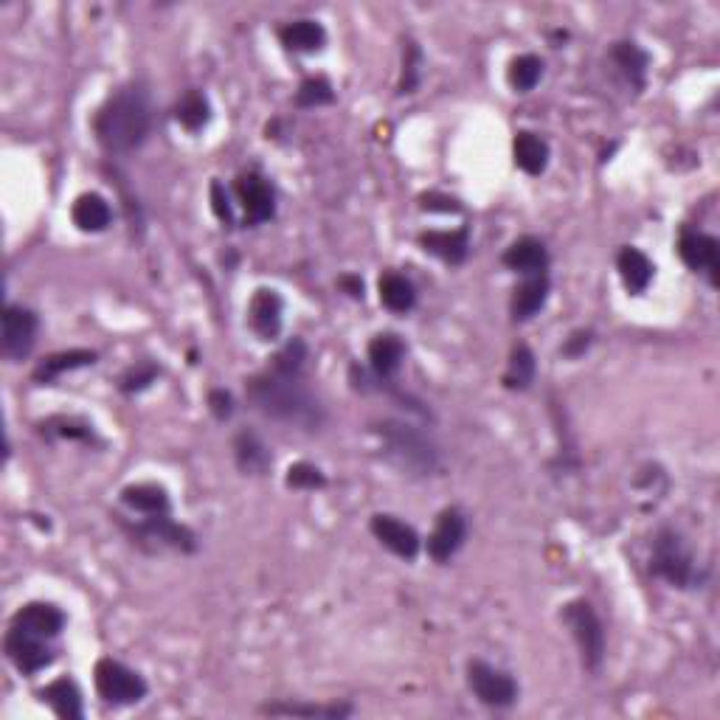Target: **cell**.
Returning a JSON list of instances; mask_svg holds the SVG:
<instances>
[{"instance_id": "f35d334b", "label": "cell", "mask_w": 720, "mask_h": 720, "mask_svg": "<svg viewBox=\"0 0 720 720\" xmlns=\"http://www.w3.org/2000/svg\"><path fill=\"white\" fill-rule=\"evenodd\" d=\"M43 431L62 439H93V428L88 422L74 420V417H57V420H48L43 425Z\"/></svg>"}, {"instance_id": "f6af8a7d", "label": "cell", "mask_w": 720, "mask_h": 720, "mask_svg": "<svg viewBox=\"0 0 720 720\" xmlns=\"http://www.w3.org/2000/svg\"><path fill=\"white\" fill-rule=\"evenodd\" d=\"M338 285L344 287L352 299H363V282H360L358 276H341V282H338Z\"/></svg>"}, {"instance_id": "ffe728a7", "label": "cell", "mask_w": 720, "mask_h": 720, "mask_svg": "<svg viewBox=\"0 0 720 720\" xmlns=\"http://www.w3.org/2000/svg\"><path fill=\"white\" fill-rule=\"evenodd\" d=\"M405 360V344L394 332H383L369 344V366L380 380H389L400 372Z\"/></svg>"}, {"instance_id": "d6986e66", "label": "cell", "mask_w": 720, "mask_h": 720, "mask_svg": "<svg viewBox=\"0 0 720 720\" xmlns=\"http://www.w3.org/2000/svg\"><path fill=\"white\" fill-rule=\"evenodd\" d=\"M504 265L510 270H518V273L535 276V273H543L549 268V251L538 237H521L504 251Z\"/></svg>"}, {"instance_id": "30bf717a", "label": "cell", "mask_w": 720, "mask_h": 720, "mask_svg": "<svg viewBox=\"0 0 720 720\" xmlns=\"http://www.w3.org/2000/svg\"><path fill=\"white\" fill-rule=\"evenodd\" d=\"M3 647H6V656H9V661H12V664H15L17 670H20L23 675L40 673V670H45V667L54 661V650L45 645V639L34 636V633H29V630L15 628V625H12L9 633H6V642H3Z\"/></svg>"}, {"instance_id": "d6a6232c", "label": "cell", "mask_w": 720, "mask_h": 720, "mask_svg": "<svg viewBox=\"0 0 720 720\" xmlns=\"http://www.w3.org/2000/svg\"><path fill=\"white\" fill-rule=\"evenodd\" d=\"M175 119H178L189 133L203 130L211 119V105L209 99H206V93H200V90L183 93V99L175 105Z\"/></svg>"}, {"instance_id": "b9f144b4", "label": "cell", "mask_w": 720, "mask_h": 720, "mask_svg": "<svg viewBox=\"0 0 720 720\" xmlns=\"http://www.w3.org/2000/svg\"><path fill=\"white\" fill-rule=\"evenodd\" d=\"M420 206H422V211H442V214H456V211H462V206H459V200H456V197L439 195V192L422 195Z\"/></svg>"}, {"instance_id": "277c9868", "label": "cell", "mask_w": 720, "mask_h": 720, "mask_svg": "<svg viewBox=\"0 0 720 720\" xmlns=\"http://www.w3.org/2000/svg\"><path fill=\"white\" fill-rule=\"evenodd\" d=\"M650 571L667 580L673 588H692L698 583V566L687 540L675 529H661L653 540V555H650Z\"/></svg>"}, {"instance_id": "ac0fdd59", "label": "cell", "mask_w": 720, "mask_h": 720, "mask_svg": "<svg viewBox=\"0 0 720 720\" xmlns=\"http://www.w3.org/2000/svg\"><path fill=\"white\" fill-rule=\"evenodd\" d=\"M40 701L54 709V715L62 720H82L85 706H82V692L71 678H57L48 687L40 690Z\"/></svg>"}, {"instance_id": "44dd1931", "label": "cell", "mask_w": 720, "mask_h": 720, "mask_svg": "<svg viewBox=\"0 0 720 720\" xmlns=\"http://www.w3.org/2000/svg\"><path fill=\"white\" fill-rule=\"evenodd\" d=\"M546 299H549V279H546V273L529 276L524 285H518L515 293H512V318L515 321H529L532 315H538L543 310Z\"/></svg>"}, {"instance_id": "ba28073f", "label": "cell", "mask_w": 720, "mask_h": 720, "mask_svg": "<svg viewBox=\"0 0 720 720\" xmlns=\"http://www.w3.org/2000/svg\"><path fill=\"white\" fill-rule=\"evenodd\" d=\"M40 330V318L29 307L20 304H6L3 310V332H0V346L9 360H23L34 349Z\"/></svg>"}, {"instance_id": "cb8c5ba5", "label": "cell", "mask_w": 720, "mask_h": 720, "mask_svg": "<svg viewBox=\"0 0 720 720\" xmlns=\"http://www.w3.org/2000/svg\"><path fill=\"white\" fill-rule=\"evenodd\" d=\"M512 155L515 164L524 169L526 175H543L549 166V144L535 133H518L515 144H512Z\"/></svg>"}, {"instance_id": "2e32d148", "label": "cell", "mask_w": 720, "mask_h": 720, "mask_svg": "<svg viewBox=\"0 0 720 720\" xmlns=\"http://www.w3.org/2000/svg\"><path fill=\"white\" fill-rule=\"evenodd\" d=\"M12 625L29 630V633L40 636V639H54L65 628V614L51 602H29V605H23L17 611Z\"/></svg>"}, {"instance_id": "6da1fadb", "label": "cell", "mask_w": 720, "mask_h": 720, "mask_svg": "<svg viewBox=\"0 0 720 720\" xmlns=\"http://www.w3.org/2000/svg\"><path fill=\"white\" fill-rule=\"evenodd\" d=\"M152 130V102L150 90L141 82H130L107 99L96 113L93 133L99 138L102 150L110 155L135 152Z\"/></svg>"}, {"instance_id": "836d02e7", "label": "cell", "mask_w": 720, "mask_h": 720, "mask_svg": "<svg viewBox=\"0 0 720 720\" xmlns=\"http://www.w3.org/2000/svg\"><path fill=\"white\" fill-rule=\"evenodd\" d=\"M510 85L518 93H529L540 82L543 76V60L535 54H521L510 62Z\"/></svg>"}, {"instance_id": "60d3db41", "label": "cell", "mask_w": 720, "mask_h": 720, "mask_svg": "<svg viewBox=\"0 0 720 720\" xmlns=\"http://www.w3.org/2000/svg\"><path fill=\"white\" fill-rule=\"evenodd\" d=\"M211 209L217 214V220H223L225 225L234 223V211H231V203H228V192L220 180L211 183Z\"/></svg>"}, {"instance_id": "7a4b0ae2", "label": "cell", "mask_w": 720, "mask_h": 720, "mask_svg": "<svg viewBox=\"0 0 720 720\" xmlns=\"http://www.w3.org/2000/svg\"><path fill=\"white\" fill-rule=\"evenodd\" d=\"M248 400L265 417L296 425L304 431H318L324 425V405L307 389L304 377L293 372H279L270 366L268 372L256 375L248 383Z\"/></svg>"}, {"instance_id": "3957f363", "label": "cell", "mask_w": 720, "mask_h": 720, "mask_svg": "<svg viewBox=\"0 0 720 720\" xmlns=\"http://www.w3.org/2000/svg\"><path fill=\"white\" fill-rule=\"evenodd\" d=\"M383 453L391 465L400 467L408 476H431L439 467V450L434 439L422 428L403 420H386L375 428Z\"/></svg>"}, {"instance_id": "4316f807", "label": "cell", "mask_w": 720, "mask_h": 720, "mask_svg": "<svg viewBox=\"0 0 720 720\" xmlns=\"http://www.w3.org/2000/svg\"><path fill=\"white\" fill-rule=\"evenodd\" d=\"M121 501L135 512H144V515H166L169 512V495L164 487L158 484H130L121 490Z\"/></svg>"}, {"instance_id": "7c38bea8", "label": "cell", "mask_w": 720, "mask_h": 720, "mask_svg": "<svg viewBox=\"0 0 720 720\" xmlns=\"http://www.w3.org/2000/svg\"><path fill=\"white\" fill-rule=\"evenodd\" d=\"M467 540V518L459 510H445L428 538V555L436 563H448Z\"/></svg>"}, {"instance_id": "83f0119b", "label": "cell", "mask_w": 720, "mask_h": 720, "mask_svg": "<svg viewBox=\"0 0 720 720\" xmlns=\"http://www.w3.org/2000/svg\"><path fill=\"white\" fill-rule=\"evenodd\" d=\"M262 715H273V718H324L338 720L352 715L349 704H265Z\"/></svg>"}, {"instance_id": "8992f818", "label": "cell", "mask_w": 720, "mask_h": 720, "mask_svg": "<svg viewBox=\"0 0 720 720\" xmlns=\"http://www.w3.org/2000/svg\"><path fill=\"white\" fill-rule=\"evenodd\" d=\"M96 692L113 706L138 704L147 695V681L116 659H99L93 670Z\"/></svg>"}, {"instance_id": "5bb4252c", "label": "cell", "mask_w": 720, "mask_h": 720, "mask_svg": "<svg viewBox=\"0 0 720 720\" xmlns=\"http://www.w3.org/2000/svg\"><path fill=\"white\" fill-rule=\"evenodd\" d=\"M372 535H375L389 552L403 560H414L420 555V535L414 526H408L394 515H375L372 518Z\"/></svg>"}, {"instance_id": "4fadbf2b", "label": "cell", "mask_w": 720, "mask_h": 720, "mask_svg": "<svg viewBox=\"0 0 720 720\" xmlns=\"http://www.w3.org/2000/svg\"><path fill=\"white\" fill-rule=\"evenodd\" d=\"M135 535L141 540H150L155 546H169V549H178V552H186V555L197 549L195 532L186 529L183 524H175L169 518V512L166 515H150L144 524L135 526Z\"/></svg>"}, {"instance_id": "e575fe53", "label": "cell", "mask_w": 720, "mask_h": 720, "mask_svg": "<svg viewBox=\"0 0 720 720\" xmlns=\"http://www.w3.org/2000/svg\"><path fill=\"white\" fill-rule=\"evenodd\" d=\"M335 102V90L324 79V76H315V79H304L301 82L299 93H296V105L299 107H324Z\"/></svg>"}, {"instance_id": "603a6c76", "label": "cell", "mask_w": 720, "mask_h": 720, "mask_svg": "<svg viewBox=\"0 0 720 720\" xmlns=\"http://www.w3.org/2000/svg\"><path fill=\"white\" fill-rule=\"evenodd\" d=\"M616 268L630 293H645L653 282V262L639 248H622L616 256Z\"/></svg>"}, {"instance_id": "8fae6325", "label": "cell", "mask_w": 720, "mask_h": 720, "mask_svg": "<svg viewBox=\"0 0 720 720\" xmlns=\"http://www.w3.org/2000/svg\"><path fill=\"white\" fill-rule=\"evenodd\" d=\"M237 197H240L242 209H245V223H268L270 217L276 214V195H273L268 180L256 175V172L237 178Z\"/></svg>"}, {"instance_id": "e0dca14e", "label": "cell", "mask_w": 720, "mask_h": 720, "mask_svg": "<svg viewBox=\"0 0 720 720\" xmlns=\"http://www.w3.org/2000/svg\"><path fill=\"white\" fill-rule=\"evenodd\" d=\"M425 254L436 256L448 265H462L470 254V228L462 225L459 231H425L420 234Z\"/></svg>"}, {"instance_id": "5b68a950", "label": "cell", "mask_w": 720, "mask_h": 720, "mask_svg": "<svg viewBox=\"0 0 720 720\" xmlns=\"http://www.w3.org/2000/svg\"><path fill=\"white\" fill-rule=\"evenodd\" d=\"M563 622H566V628L571 630L574 642L580 647L585 670L600 673L602 661H605V628H602L594 605L585 600L569 602L563 608Z\"/></svg>"}, {"instance_id": "52a82bcc", "label": "cell", "mask_w": 720, "mask_h": 720, "mask_svg": "<svg viewBox=\"0 0 720 720\" xmlns=\"http://www.w3.org/2000/svg\"><path fill=\"white\" fill-rule=\"evenodd\" d=\"M467 684L473 695L479 698L484 706H493V709H507L518 701V684L510 673L498 670L487 661L473 659L467 664Z\"/></svg>"}, {"instance_id": "f1b7e54d", "label": "cell", "mask_w": 720, "mask_h": 720, "mask_svg": "<svg viewBox=\"0 0 720 720\" xmlns=\"http://www.w3.org/2000/svg\"><path fill=\"white\" fill-rule=\"evenodd\" d=\"M234 453H237V465L242 473H251V476H262L270 467V450L265 448V442L251 431H242L234 442Z\"/></svg>"}, {"instance_id": "d4e9b609", "label": "cell", "mask_w": 720, "mask_h": 720, "mask_svg": "<svg viewBox=\"0 0 720 720\" xmlns=\"http://www.w3.org/2000/svg\"><path fill=\"white\" fill-rule=\"evenodd\" d=\"M96 363V352H88V349H71V352H57L51 358H45L37 369H34V380L37 383H54L57 377L65 375V372H74V369H82V366H93Z\"/></svg>"}, {"instance_id": "4dcf8cb0", "label": "cell", "mask_w": 720, "mask_h": 720, "mask_svg": "<svg viewBox=\"0 0 720 720\" xmlns=\"http://www.w3.org/2000/svg\"><path fill=\"white\" fill-rule=\"evenodd\" d=\"M611 57L614 62L619 65V71L625 74L633 88H645V76H647V65H650V57H647V51H642L636 43H616L611 48Z\"/></svg>"}, {"instance_id": "484cf974", "label": "cell", "mask_w": 720, "mask_h": 720, "mask_svg": "<svg viewBox=\"0 0 720 720\" xmlns=\"http://www.w3.org/2000/svg\"><path fill=\"white\" fill-rule=\"evenodd\" d=\"M279 40H282L290 51L313 54L318 48H324L327 31H324L321 23H315V20H296V23H287L285 29L279 31Z\"/></svg>"}, {"instance_id": "9a60e30c", "label": "cell", "mask_w": 720, "mask_h": 720, "mask_svg": "<svg viewBox=\"0 0 720 720\" xmlns=\"http://www.w3.org/2000/svg\"><path fill=\"white\" fill-rule=\"evenodd\" d=\"M248 318H251V327L254 332L262 338V341H273L279 332H282V324H285V301L276 290H256L254 299H251V307H248Z\"/></svg>"}, {"instance_id": "8d00e7d4", "label": "cell", "mask_w": 720, "mask_h": 720, "mask_svg": "<svg viewBox=\"0 0 720 720\" xmlns=\"http://www.w3.org/2000/svg\"><path fill=\"white\" fill-rule=\"evenodd\" d=\"M287 484L296 487V490H318V487L327 484V476L315 465L299 462V465H290V470H287Z\"/></svg>"}, {"instance_id": "74e56055", "label": "cell", "mask_w": 720, "mask_h": 720, "mask_svg": "<svg viewBox=\"0 0 720 720\" xmlns=\"http://www.w3.org/2000/svg\"><path fill=\"white\" fill-rule=\"evenodd\" d=\"M422 79V51L417 43H408L405 48L403 62V82H400V93H414Z\"/></svg>"}, {"instance_id": "7bdbcfd3", "label": "cell", "mask_w": 720, "mask_h": 720, "mask_svg": "<svg viewBox=\"0 0 720 720\" xmlns=\"http://www.w3.org/2000/svg\"><path fill=\"white\" fill-rule=\"evenodd\" d=\"M209 408L217 420H228L234 414V397L223 389H214L209 394Z\"/></svg>"}, {"instance_id": "ab89813d", "label": "cell", "mask_w": 720, "mask_h": 720, "mask_svg": "<svg viewBox=\"0 0 720 720\" xmlns=\"http://www.w3.org/2000/svg\"><path fill=\"white\" fill-rule=\"evenodd\" d=\"M155 377H158V369H155L152 363H135L133 369H127L124 377H121V391H124V394L144 391Z\"/></svg>"}, {"instance_id": "d590c367", "label": "cell", "mask_w": 720, "mask_h": 720, "mask_svg": "<svg viewBox=\"0 0 720 720\" xmlns=\"http://www.w3.org/2000/svg\"><path fill=\"white\" fill-rule=\"evenodd\" d=\"M304 363H307V344L293 338L290 344H285V349L273 358V369L279 372H293V375H304Z\"/></svg>"}, {"instance_id": "1f68e13d", "label": "cell", "mask_w": 720, "mask_h": 720, "mask_svg": "<svg viewBox=\"0 0 720 720\" xmlns=\"http://www.w3.org/2000/svg\"><path fill=\"white\" fill-rule=\"evenodd\" d=\"M535 372H538V363H535V355L529 346H515L510 355V363H507V372H504V386L512 391H524L532 386L535 380Z\"/></svg>"}, {"instance_id": "7402d4cb", "label": "cell", "mask_w": 720, "mask_h": 720, "mask_svg": "<svg viewBox=\"0 0 720 720\" xmlns=\"http://www.w3.org/2000/svg\"><path fill=\"white\" fill-rule=\"evenodd\" d=\"M71 217H74V225L79 231L99 234V231H105L107 225L113 223V209H110V203H107L105 197L90 192V195L76 197Z\"/></svg>"}, {"instance_id": "ee69618b", "label": "cell", "mask_w": 720, "mask_h": 720, "mask_svg": "<svg viewBox=\"0 0 720 720\" xmlns=\"http://www.w3.org/2000/svg\"><path fill=\"white\" fill-rule=\"evenodd\" d=\"M591 346V332H574L566 346H563V355H569V358H580L585 349Z\"/></svg>"}, {"instance_id": "f546056e", "label": "cell", "mask_w": 720, "mask_h": 720, "mask_svg": "<svg viewBox=\"0 0 720 720\" xmlns=\"http://www.w3.org/2000/svg\"><path fill=\"white\" fill-rule=\"evenodd\" d=\"M380 301L389 307L391 313H411L417 304V287L403 273H386L380 279Z\"/></svg>"}, {"instance_id": "9c48e42d", "label": "cell", "mask_w": 720, "mask_h": 720, "mask_svg": "<svg viewBox=\"0 0 720 720\" xmlns=\"http://www.w3.org/2000/svg\"><path fill=\"white\" fill-rule=\"evenodd\" d=\"M678 254L684 259V265L695 273H704L709 285H718L720 270V245L715 237H709L698 228H684L678 237Z\"/></svg>"}]
</instances>
